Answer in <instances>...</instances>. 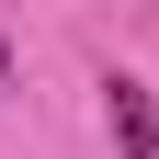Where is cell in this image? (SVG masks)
Instances as JSON below:
<instances>
[{
	"label": "cell",
	"mask_w": 159,
	"mask_h": 159,
	"mask_svg": "<svg viewBox=\"0 0 159 159\" xmlns=\"http://www.w3.org/2000/svg\"><path fill=\"white\" fill-rule=\"evenodd\" d=\"M114 91V136H125V159H159V125H148V91L136 80H102Z\"/></svg>",
	"instance_id": "obj_1"
},
{
	"label": "cell",
	"mask_w": 159,
	"mask_h": 159,
	"mask_svg": "<svg viewBox=\"0 0 159 159\" xmlns=\"http://www.w3.org/2000/svg\"><path fill=\"white\" fill-rule=\"evenodd\" d=\"M0 80H11V46H0Z\"/></svg>",
	"instance_id": "obj_2"
}]
</instances>
